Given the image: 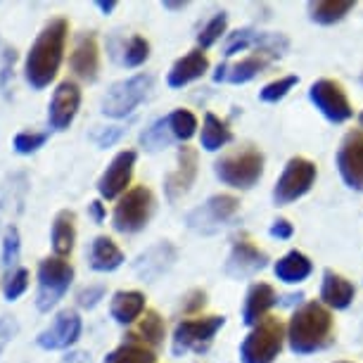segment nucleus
I'll list each match as a JSON object with an SVG mask.
<instances>
[{
	"label": "nucleus",
	"mask_w": 363,
	"mask_h": 363,
	"mask_svg": "<svg viewBox=\"0 0 363 363\" xmlns=\"http://www.w3.org/2000/svg\"><path fill=\"white\" fill-rule=\"evenodd\" d=\"M204 304H207V292L204 290H190L186 297H183V313H197L204 309Z\"/></svg>",
	"instance_id": "42"
},
{
	"label": "nucleus",
	"mask_w": 363,
	"mask_h": 363,
	"mask_svg": "<svg viewBox=\"0 0 363 363\" xmlns=\"http://www.w3.org/2000/svg\"><path fill=\"white\" fill-rule=\"evenodd\" d=\"M337 169L342 181L352 190L363 193V131L354 128L340 143L337 150Z\"/></svg>",
	"instance_id": "11"
},
{
	"label": "nucleus",
	"mask_w": 363,
	"mask_h": 363,
	"mask_svg": "<svg viewBox=\"0 0 363 363\" xmlns=\"http://www.w3.org/2000/svg\"><path fill=\"white\" fill-rule=\"evenodd\" d=\"M67 33H69V22L65 17H55L43 26L38 38L33 40L24 65V77L31 88L43 91L57 77L60 65H62L65 57Z\"/></svg>",
	"instance_id": "1"
},
{
	"label": "nucleus",
	"mask_w": 363,
	"mask_h": 363,
	"mask_svg": "<svg viewBox=\"0 0 363 363\" xmlns=\"http://www.w3.org/2000/svg\"><path fill=\"white\" fill-rule=\"evenodd\" d=\"M225 325L223 316H197L183 318L174 330V354L183 356L188 352L202 354L214 342L216 333Z\"/></svg>",
	"instance_id": "7"
},
{
	"label": "nucleus",
	"mask_w": 363,
	"mask_h": 363,
	"mask_svg": "<svg viewBox=\"0 0 363 363\" xmlns=\"http://www.w3.org/2000/svg\"><path fill=\"white\" fill-rule=\"evenodd\" d=\"M105 363H157L155 349L135 345V342H124L114 352L105 356Z\"/></svg>",
	"instance_id": "32"
},
{
	"label": "nucleus",
	"mask_w": 363,
	"mask_h": 363,
	"mask_svg": "<svg viewBox=\"0 0 363 363\" xmlns=\"http://www.w3.org/2000/svg\"><path fill=\"white\" fill-rule=\"evenodd\" d=\"M81 337V316L77 311L65 309L52 318V323L36 337V345L45 352H60L72 347Z\"/></svg>",
	"instance_id": "14"
},
{
	"label": "nucleus",
	"mask_w": 363,
	"mask_h": 363,
	"mask_svg": "<svg viewBox=\"0 0 363 363\" xmlns=\"http://www.w3.org/2000/svg\"><path fill=\"white\" fill-rule=\"evenodd\" d=\"M285 328L276 316H266L240 345L242 363H273L283 352Z\"/></svg>",
	"instance_id": "4"
},
{
	"label": "nucleus",
	"mask_w": 363,
	"mask_h": 363,
	"mask_svg": "<svg viewBox=\"0 0 363 363\" xmlns=\"http://www.w3.org/2000/svg\"><path fill=\"white\" fill-rule=\"evenodd\" d=\"M164 335H167L164 318L157 311H145V316H140L138 325L126 335V342H135V345L157 349L164 342Z\"/></svg>",
	"instance_id": "27"
},
{
	"label": "nucleus",
	"mask_w": 363,
	"mask_h": 363,
	"mask_svg": "<svg viewBox=\"0 0 363 363\" xmlns=\"http://www.w3.org/2000/svg\"><path fill=\"white\" fill-rule=\"evenodd\" d=\"M74 280V269L69 262L60 257H48L38 264V311H50L60 299L65 297Z\"/></svg>",
	"instance_id": "6"
},
{
	"label": "nucleus",
	"mask_w": 363,
	"mask_h": 363,
	"mask_svg": "<svg viewBox=\"0 0 363 363\" xmlns=\"http://www.w3.org/2000/svg\"><path fill=\"white\" fill-rule=\"evenodd\" d=\"M167 124H169L171 135H174V140H181V143L190 140L197 131V119L190 109H174V112L167 116Z\"/></svg>",
	"instance_id": "33"
},
{
	"label": "nucleus",
	"mask_w": 363,
	"mask_h": 363,
	"mask_svg": "<svg viewBox=\"0 0 363 363\" xmlns=\"http://www.w3.org/2000/svg\"><path fill=\"white\" fill-rule=\"evenodd\" d=\"M19 250H22L19 230L15 228V225H10V228L5 230V238H3V266H5V271H8V276L12 271H17Z\"/></svg>",
	"instance_id": "36"
},
{
	"label": "nucleus",
	"mask_w": 363,
	"mask_h": 363,
	"mask_svg": "<svg viewBox=\"0 0 363 363\" xmlns=\"http://www.w3.org/2000/svg\"><path fill=\"white\" fill-rule=\"evenodd\" d=\"M292 233H294V228L287 218H278V221H273V225H271V238H276V240H290Z\"/></svg>",
	"instance_id": "45"
},
{
	"label": "nucleus",
	"mask_w": 363,
	"mask_h": 363,
	"mask_svg": "<svg viewBox=\"0 0 363 363\" xmlns=\"http://www.w3.org/2000/svg\"><path fill=\"white\" fill-rule=\"evenodd\" d=\"M124 264V252L116 247V242L112 238L100 235L93 240L91 245V269L100 271V273H109L116 271Z\"/></svg>",
	"instance_id": "29"
},
{
	"label": "nucleus",
	"mask_w": 363,
	"mask_h": 363,
	"mask_svg": "<svg viewBox=\"0 0 363 363\" xmlns=\"http://www.w3.org/2000/svg\"><path fill=\"white\" fill-rule=\"evenodd\" d=\"M197 178V152L193 147H181L178 150V164L164 181V190L171 202H176L178 197H183L190 190V186Z\"/></svg>",
	"instance_id": "19"
},
{
	"label": "nucleus",
	"mask_w": 363,
	"mask_h": 363,
	"mask_svg": "<svg viewBox=\"0 0 363 363\" xmlns=\"http://www.w3.org/2000/svg\"><path fill=\"white\" fill-rule=\"evenodd\" d=\"M121 133H124V128H121V126H109V128H102L100 133H95L93 140L98 143L100 147H109V145H114V143L121 138Z\"/></svg>",
	"instance_id": "44"
},
{
	"label": "nucleus",
	"mask_w": 363,
	"mask_h": 363,
	"mask_svg": "<svg viewBox=\"0 0 363 363\" xmlns=\"http://www.w3.org/2000/svg\"><path fill=\"white\" fill-rule=\"evenodd\" d=\"M135 160H138V157H135L133 150H121V152L109 162V167L105 169V174H102L98 181V193L105 197V200H116L119 195L128 193V183H131V178H133Z\"/></svg>",
	"instance_id": "12"
},
{
	"label": "nucleus",
	"mask_w": 363,
	"mask_h": 363,
	"mask_svg": "<svg viewBox=\"0 0 363 363\" xmlns=\"http://www.w3.org/2000/svg\"><path fill=\"white\" fill-rule=\"evenodd\" d=\"M297 84H299L297 77H283V79H278V81H271V84H266L262 88L259 98H262L264 102H278V100H283L285 95L290 93Z\"/></svg>",
	"instance_id": "38"
},
{
	"label": "nucleus",
	"mask_w": 363,
	"mask_h": 363,
	"mask_svg": "<svg viewBox=\"0 0 363 363\" xmlns=\"http://www.w3.org/2000/svg\"><path fill=\"white\" fill-rule=\"evenodd\" d=\"M88 211H91V216H93L95 223L105 221V204H102L100 200H93L91 204H88Z\"/></svg>",
	"instance_id": "46"
},
{
	"label": "nucleus",
	"mask_w": 363,
	"mask_h": 363,
	"mask_svg": "<svg viewBox=\"0 0 363 363\" xmlns=\"http://www.w3.org/2000/svg\"><path fill=\"white\" fill-rule=\"evenodd\" d=\"M333 316L318 301H306L292 313L290 325H287V342L294 354L306 356L320 352L333 342Z\"/></svg>",
	"instance_id": "2"
},
{
	"label": "nucleus",
	"mask_w": 363,
	"mask_h": 363,
	"mask_svg": "<svg viewBox=\"0 0 363 363\" xmlns=\"http://www.w3.org/2000/svg\"><path fill=\"white\" fill-rule=\"evenodd\" d=\"M250 48H257V52H266L271 55L273 60L285 55L287 50V38L283 33H262L255 29H238L230 33L228 43H225V57L242 50H250Z\"/></svg>",
	"instance_id": "13"
},
{
	"label": "nucleus",
	"mask_w": 363,
	"mask_h": 363,
	"mask_svg": "<svg viewBox=\"0 0 363 363\" xmlns=\"http://www.w3.org/2000/svg\"><path fill=\"white\" fill-rule=\"evenodd\" d=\"M164 8L167 10H183L186 8V3H164Z\"/></svg>",
	"instance_id": "49"
},
{
	"label": "nucleus",
	"mask_w": 363,
	"mask_h": 363,
	"mask_svg": "<svg viewBox=\"0 0 363 363\" xmlns=\"http://www.w3.org/2000/svg\"><path fill=\"white\" fill-rule=\"evenodd\" d=\"M273 271H276L278 280H283V283H287V285H297V283H301V280H306L311 276L313 264H311V259L306 255H301L299 250H292V252H287L285 257L278 259L276 269Z\"/></svg>",
	"instance_id": "28"
},
{
	"label": "nucleus",
	"mask_w": 363,
	"mask_h": 363,
	"mask_svg": "<svg viewBox=\"0 0 363 363\" xmlns=\"http://www.w3.org/2000/svg\"><path fill=\"white\" fill-rule=\"evenodd\" d=\"M152 91V77L150 74H135L131 79H124L114 84L107 91L105 100H102V114L112 116V119H121V116L131 114L143 100Z\"/></svg>",
	"instance_id": "8"
},
{
	"label": "nucleus",
	"mask_w": 363,
	"mask_h": 363,
	"mask_svg": "<svg viewBox=\"0 0 363 363\" xmlns=\"http://www.w3.org/2000/svg\"><path fill=\"white\" fill-rule=\"evenodd\" d=\"M214 171L225 186L250 190L252 186H257V181L264 174V155L255 145H245L235 152L221 157L214 164Z\"/></svg>",
	"instance_id": "3"
},
{
	"label": "nucleus",
	"mask_w": 363,
	"mask_h": 363,
	"mask_svg": "<svg viewBox=\"0 0 363 363\" xmlns=\"http://www.w3.org/2000/svg\"><path fill=\"white\" fill-rule=\"evenodd\" d=\"M361 84H363V74H361Z\"/></svg>",
	"instance_id": "51"
},
{
	"label": "nucleus",
	"mask_w": 363,
	"mask_h": 363,
	"mask_svg": "<svg viewBox=\"0 0 363 363\" xmlns=\"http://www.w3.org/2000/svg\"><path fill=\"white\" fill-rule=\"evenodd\" d=\"M174 259H176V250L169 242H162L157 247L147 250L145 255H140V259L135 262V271H138V276L143 280H155L174 264Z\"/></svg>",
	"instance_id": "25"
},
{
	"label": "nucleus",
	"mask_w": 363,
	"mask_h": 363,
	"mask_svg": "<svg viewBox=\"0 0 363 363\" xmlns=\"http://www.w3.org/2000/svg\"><path fill=\"white\" fill-rule=\"evenodd\" d=\"M340 363H349V361H340Z\"/></svg>",
	"instance_id": "52"
},
{
	"label": "nucleus",
	"mask_w": 363,
	"mask_h": 363,
	"mask_svg": "<svg viewBox=\"0 0 363 363\" xmlns=\"http://www.w3.org/2000/svg\"><path fill=\"white\" fill-rule=\"evenodd\" d=\"M271 60H273L271 55L257 52L250 55V57H242L240 62L218 65V69L214 72V81L216 84H247V81L259 77L271 65Z\"/></svg>",
	"instance_id": "20"
},
{
	"label": "nucleus",
	"mask_w": 363,
	"mask_h": 363,
	"mask_svg": "<svg viewBox=\"0 0 363 363\" xmlns=\"http://www.w3.org/2000/svg\"><path fill=\"white\" fill-rule=\"evenodd\" d=\"M98 8L105 12V15H109V12L116 8V0H98Z\"/></svg>",
	"instance_id": "47"
},
{
	"label": "nucleus",
	"mask_w": 363,
	"mask_h": 363,
	"mask_svg": "<svg viewBox=\"0 0 363 363\" xmlns=\"http://www.w3.org/2000/svg\"><path fill=\"white\" fill-rule=\"evenodd\" d=\"M238 209H240L238 197L214 195V197H209L204 207L195 209L193 214L188 216V225L195 230H202V233H214L218 225L230 221V218L238 214Z\"/></svg>",
	"instance_id": "15"
},
{
	"label": "nucleus",
	"mask_w": 363,
	"mask_h": 363,
	"mask_svg": "<svg viewBox=\"0 0 363 363\" xmlns=\"http://www.w3.org/2000/svg\"><path fill=\"white\" fill-rule=\"evenodd\" d=\"M26 287H29V271L17 269V271H12L8 278H5L3 294H5V299H8V301H15L26 292Z\"/></svg>",
	"instance_id": "39"
},
{
	"label": "nucleus",
	"mask_w": 363,
	"mask_h": 363,
	"mask_svg": "<svg viewBox=\"0 0 363 363\" xmlns=\"http://www.w3.org/2000/svg\"><path fill=\"white\" fill-rule=\"evenodd\" d=\"M276 290L269 283H255L247 290L242 306V323L245 325H259L262 320L269 316V311L276 306Z\"/></svg>",
	"instance_id": "21"
},
{
	"label": "nucleus",
	"mask_w": 363,
	"mask_h": 363,
	"mask_svg": "<svg viewBox=\"0 0 363 363\" xmlns=\"http://www.w3.org/2000/svg\"><path fill=\"white\" fill-rule=\"evenodd\" d=\"M356 8L354 0H313L309 3V17L316 24H337Z\"/></svg>",
	"instance_id": "30"
},
{
	"label": "nucleus",
	"mask_w": 363,
	"mask_h": 363,
	"mask_svg": "<svg viewBox=\"0 0 363 363\" xmlns=\"http://www.w3.org/2000/svg\"><path fill=\"white\" fill-rule=\"evenodd\" d=\"M171 140H174V135H171V131H169L167 116H164V119H157L155 124L147 126L140 135V143L150 150V152H157V150L167 147Z\"/></svg>",
	"instance_id": "34"
},
{
	"label": "nucleus",
	"mask_w": 363,
	"mask_h": 363,
	"mask_svg": "<svg viewBox=\"0 0 363 363\" xmlns=\"http://www.w3.org/2000/svg\"><path fill=\"white\" fill-rule=\"evenodd\" d=\"M313 181H316V164L304 160V157H292L285 164L283 174H280L276 188H273V202L278 207L297 202L311 190Z\"/></svg>",
	"instance_id": "9"
},
{
	"label": "nucleus",
	"mask_w": 363,
	"mask_h": 363,
	"mask_svg": "<svg viewBox=\"0 0 363 363\" xmlns=\"http://www.w3.org/2000/svg\"><path fill=\"white\" fill-rule=\"evenodd\" d=\"M155 214V195L145 186H135L121 195L119 204L114 207L112 225L119 233H138L147 225V221Z\"/></svg>",
	"instance_id": "5"
},
{
	"label": "nucleus",
	"mask_w": 363,
	"mask_h": 363,
	"mask_svg": "<svg viewBox=\"0 0 363 363\" xmlns=\"http://www.w3.org/2000/svg\"><path fill=\"white\" fill-rule=\"evenodd\" d=\"M45 140H48V133L24 131V133L15 135V143H12V145H15V152H19V155H33L45 145Z\"/></svg>",
	"instance_id": "40"
},
{
	"label": "nucleus",
	"mask_w": 363,
	"mask_h": 363,
	"mask_svg": "<svg viewBox=\"0 0 363 363\" xmlns=\"http://www.w3.org/2000/svg\"><path fill=\"white\" fill-rule=\"evenodd\" d=\"M52 252L55 257L65 259L72 255L74 240H77V214L69 209H62L52 221Z\"/></svg>",
	"instance_id": "26"
},
{
	"label": "nucleus",
	"mask_w": 363,
	"mask_h": 363,
	"mask_svg": "<svg viewBox=\"0 0 363 363\" xmlns=\"http://www.w3.org/2000/svg\"><path fill=\"white\" fill-rule=\"evenodd\" d=\"M102 297H105V287L93 285V287H84V290L77 294V301H79V306H84V309H93Z\"/></svg>",
	"instance_id": "41"
},
{
	"label": "nucleus",
	"mask_w": 363,
	"mask_h": 363,
	"mask_svg": "<svg viewBox=\"0 0 363 363\" xmlns=\"http://www.w3.org/2000/svg\"><path fill=\"white\" fill-rule=\"evenodd\" d=\"M309 98L313 105H316L318 112L323 114L328 121H333V124H342V121L354 116L352 102H349L340 81L318 79L316 84L309 88Z\"/></svg>",
	"instance_id": "10"
},
{
	"label": "nucleus",
	"mask_w": 363,
	"mask_h": 363,
	"mask_svg": "<svg viewBox=\"0 0 363 363\" xmlns=\"http://www.w3.org/2000/svg\"><path fill=\"white\" fill-rule=\"evenodd\" d=\"M233 140V131L230 126L225 124L223 119H218L216 114H204V124H202V135H200V143L207 152H216L221 150L223 145H228Z\"/></svg>",
	"instance_id": "31"
},
{
	"label": "nucleus",
	"mask_w": 363,
	"mask_h": 363,
	"mask_svg": "<svg viewBox=\"0 0 363 363\" xmlns=\"http://www.w3.org/2000/svg\"><path fill=\"white\" fill-rule=\"evenodd\" d=\"M269 255L262 252L250 238H235L230 247V257L225 262V273L233 278H247L252 273L266 269Z\"/></svg>",
	"instance_id": "16"
},
{
	"label": "nucleus",
	"mask_w": 363,
	"mask_h": 363,
	"mask_svg": "<svg viewBox=\"0 0 363 363\" xmlns=\"http://www.w3.org/2000/svg\"><path fill=\"white\" fill-rule=\"evenodd\" d=\"M17 320L12 316H0V352L12 342V337L17 335Z\"/></svg>",
	"instance_id": "43"
},
{
	"label": "nucleus",
	"mask_w": 363,
	"mask_h": 363,
	"mask_svg": "<svg viewBox=\"0 0 363 363\" xmlns=\"http://www.w3.org/2000/svg\"><path fill=\"white\" fill-rule=\"evenodd\" d=\"M65 363H88V356L86 354H69L65 359Z\"/></svg>",
	"instance_id": "48"
},
{
	"label": "nucleus",
	"mask_w": 363,
	"mask_h": 363,
	"mask_svg": "<svg viewBox=\"0 0 363 363\" xmlns=\"http://www.w3.org/2000/svg\"><path fill=\"white\" fill-rule=\"evenodd\" d=\"M143 311H145V294L138 290H121L112 297V304H109V313L116 323L121 325H131L135 323Z\"/></svg>",
	"instance_id": "24"
},
{
	"label": "nucleus",
	"mask_w": 363,
	"mask_h": 363,
	"mask_svg": "<svg viewBox=\"0 0 363 363\" xmlns=\"http://www.w3.org/2000/svg\"><path fill=\"white\" fill-rule=\"evenodd\" d=\"M150 57V43L143 36H131L124 45V67H140Z\"/></svg>",
	"instance_id": "37"
},
{
	"label": "nucleus",
	"mask_w": 363,
	"mask_h": 363,
	"mask_svg": "<svg viewBox=\"0 0 363 363\" xmlns=\"http://www.w3.org/2000/svg\"><path fill=\"white\" fill-rule=\"evenodd\" d=\"M225 26H228V15H225V12H216V15L202 26V31L197 33V45H200V50H207V48L214 45L225 33Z\"/></svg>",
	"instance_id": "35"
},
{
	"label": "nucleus",
	"mask_w": 363,
	"mask_h": 363,
	"mask_svg": "<svg viewBox=\"0 0 363 363\" xmlns=\"http://www.w3.org/2000/svg\"><path fill=\"white\" fill-rule=\"evenodd\" d=\"M359 121H361V126H363V112L359 114Z\"/></svg>",
	"instance_id": "50"
},
{
	"label": "nucleus",
	"mask_w": 363,
	"mask_h": 363,
	"mask_svg": "<svg viewBox=\"0 0 363 363\" xmlns=\"http://www.w3.org/2000/svg\"><path fill=\"white\" fill-rule=\"evenodd\" d=\"M356 297V287L349 283L345 276L335 273L333 269L323 271V283H320V299L325 306H330L335 311L349 309Z\"/></svg>",
	"instance_id": "23"
},
{
	"label": "nucleus",
	"mask_w": 363,
	"mask_h": 363,
	"mask_svg": "<svg viewBox=\"0 0 363 363\" xmlns=\"http://www.w3.org/2000/svg\"><path fill=\"white\" fill-rule=\"evenodd\" d=\"M207 69H209L207 55H204V50H200V48H195V50H190L186 57L176 60L169 72V77H167V84L171 88H183L197 79H202L204 74H207Z\"/></svg>",
	"instance_id": "22"
},
{
	"label": "nucleus",
	"mask_w": 363,
	"mask_h": 363,
	"mask_svg": "<svg viewBox=\"0 0 363 363\" xmlns=\"http://www.w3.org/2000/svg\"><path fill=\"white\" fill-rule=\"evenodd\" d=\"M81 105V88L74 81H62L52 93L50 107H48V121L55 131H67Z\"/></svg>",
	"instance_id": "17"
},
{
	"label": "nucleus",
	"mask_w": 363,
	"mask_h": 363,
	"mask_svg": "<svg viewBox=\"0 0 363 363\" xmlns=\"http://www.w3.org/2000/svg\"><path fill=\"white\" fill-rule=\"evenodd\" d=\"M72 72L77 74L81 81L86 84H93L98 79L100 72V48H98V36L93 31L81 33L77 45H74V52L69 57Z\"/></svg>",
	"instance_id": "18"
}]
</instances>
